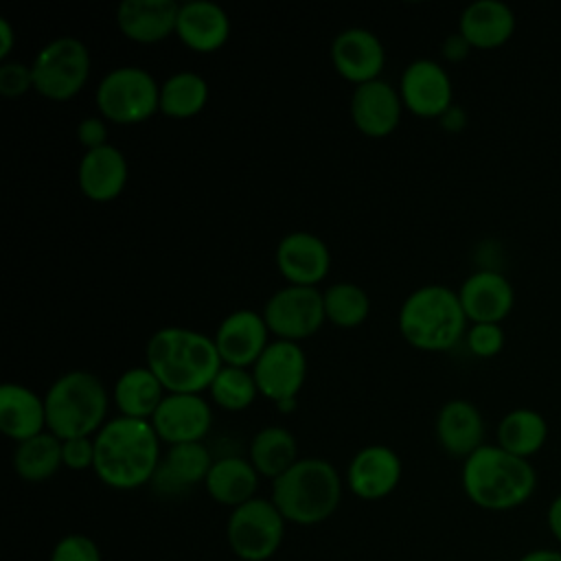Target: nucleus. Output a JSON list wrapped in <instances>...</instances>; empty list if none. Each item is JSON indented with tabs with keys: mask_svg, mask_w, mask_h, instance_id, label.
<instances>
[{
	"mask_svg": "<svg viewBox=\"0 0 561 561\" xmlns=\"http://www.w3.org/2000/svg\"><path fill=\"white\" fill-rule=\"evenodd\" d=\"M160 436L149 419L114 416L94 434L96 478L116 491L151 484L162 460Z\"/></svg>",
	"mask_w": 561,
	"mask_h": 561,
	"instance_id": "obj_1",
	"label": "nucleus"
},
{
	"mask_svg": "<svg viewBox=\"0 0 561 561\" xmlns=\"http://www.w3.org/2000/svg\"><path fill=\"white\" fill-rule=\"evenodd\" d=\"M147 366L167 392H195L210 388L224 366L210 335L186 327H162L151 333L145 348Z\"/></svg>",
	"mask_w": 561,
	"mask_h": 561,
	"instance_id": "obj_2",
	"label": "nucleus"
},
{
	"mask_svg": "<svg viewBox=\"0 0 561 561\" xmlns=\"http://www.w3.org/2000/svg\"><path fill=\"white\" fill-rule=\"evenodd\" d=\"M462 491L484 511H511L530 500L537 489V473L530 460L495 445H482L462 460Z\"/></svg>",
	"mask_w": 561,
	"mask_h": 561,
	"instance_id": "obj_3",
	"label": "nucleus"
},
{
	"mask_svg": "<svg viewBox=\"0 0 561 561\" xmlns=\"http://www.w3.org/2000/svg\"><path fill=\"white\" fill-rule=\"evenodd\" d=\"M340 471L324 458H298L285 473L272 480L270 500L287 524L316 526L333 517L342 502Z\"/></svg>",
	"mask_w": 561,
	"mask_h": 561,
	"instance_id": "obj_4",
	"label": "nucleus"
},
{
	"mask_svg": "<svg viewBox=\"0 0 561 561\" xmlns=\"http://www.w3.org/2000/svg\"><path fill=\"white\" fill-rule=\"evenodd\" d=\"M397 322L403 340L414 348L447 351L467 333L469 318L458 291L427 283L403 298Z\"/></svg>",
	"mask_w": 561,
	"mask_h": 561,
	"instance_id": "obj_5",
	"label": "nucleus"
},
{
	"mask_svg": "<svg viewBox=\"0 0 561 561\" xmlns=\"http://www.w3.org/2000/svg\"><path fill=\"white\" fill-rule=\"evenodd\" d=\"M44 403L48 432L66 440L94 436L105 425L110 394L94 373L72 368L48 386Z\"/></svg>",
	"mask_w": 561,
	"mask_h": 561,
	"instance_id": "obj_6",
	"label": "nucleus"
},
{
	"mask_svg": "<svg viewBox=\"0 0 561 561\" xmlns=\"http://www.w3.org/2000/svg\"><path fill=\"white\" fill-rule=\"evenodd\" d=\"M94 101L105 121L142 123L160 110V83L142 66H116L101 77Z\"/></svg>",
	"mask_w": 561,
	"mask_h": 561,
	"instance_id": "obj_7",
	"label": "nucleus"
},
{
	"mask_svg": "<svg viewBox=\"0 0 561 561\" xmlns=\"http://www.w3.org/2000/svg\"><path fill=\"white\" fill-rule=\"evenodd\" d=\"M285 517L270 497H252L230 511L226 541L239 561H270L283 546Z\"/></svg>",
	"mask_w": 561,
	"mask_h": 561,
	"instance_id": "obj_8",
	"label": "nucleus"
},
{
	"mask_svg": "<svg viewBox=\"0 0 561 561\" xmlns=\"http://www.w3.org/2000/svg\"><path fill=\"white\" fill-rule=\"evenodd\" d=\"M90 50L75 35H59L46 42L31 61L33 88L53 101H66L81 92L90 77Z\"/></svg>",
	"mask_w": 561,
	"mask_h": 561,
	"instance_id": "obj_9",
	"label": "nucleus"
},
{
	"mask_svg": "<svg viewBox=\"0 0 561 561\" xmlns=\"http://www.w3.org/2000/svg\"><path fill=\"white\" fill-rule=\"evenodd\" d=\"M261 313L267 322L270 333H274L278 340L291 342H300L313 335L327 320L322 291L318 287L291 283L276 289L265 300Z\"/></svg>",
	"mask_w": 561,
	"mask_h": 561,
	"instance_id": "obj_10",
	"label": "nucleus"
},
{
	"mask_svg": "<svg viewBox=\"0 0 561 561\" xmlns=\"http://www.w3.org/2000/svg\"><path fill=\"white\" fill-rule=\"evenodd\" d=\"M403 107L416 116L440 118L454 105V85L447 70L432 57L412 59L399 79Z\"/></svg>",
	"mask_w": 561,
	"mask_h": 561,
	"instance_id": "obj_11",
	"label": "nucleus"
},
{
	"mask_svg": "<svg viewBox=\"0 0 561 561\" xmlns=\"http://www.w3.org/2000/svg\"><path fill=\"white\" fill-rule=\"evenodd\" d=\"M259 392L274 403L283 399H296L307 377V355L300 342L274 340L265 346L261 357L252 366Z\"/></svg>",
	"mask_w": 561,
	"mask_h": 561,
	"instance_id": "obj_12",
	"label": "nucleus"
},
{
	"mask_svg": "<svg viewBox=\"0 0 561 561\" xmlns=\"http://www.w3.org/2000/svg\"><path fill=\"white\" fill-rule=\"evenodd\" d=\"M149 421L167 445L199 443L213 425V410L202 394L167 392Z\"/></svg>",
	"mask_w": 561,
	"mask_h": 561,
	"instance_id": "obj_13",
	"label": "nucleus"
},
{
	"mask_svg": "<svg viewBox=\"0 0 561 561\" xmlns=\"http://www.w3.org/2000/svg\"><path fill=\"white\" fill-rule=\"evenodd\" d=\"M403 462L388 445H366L355 451L346 467V486L366 502L388 497L401 482Z\"/></svg>",
	"mask_w": 561,
	"mask_h": 561,
	"instance_id": "obj_14",
	"label": "nucleus"
},
{
	"mask_svg": "<svg viewBox=\"0 0 561 561\" xmlns=\"http://www.w3.org/2000/svg\"><path fill=\"white\" fill-rule=\"evenodd\" d=\"M213 340L224 364L248 368L270 344V329L261 311L234 309L219 322Z\"/></svg>",
	"mask_w": 561,
	"mask_h": 561,
	"instance_id": "obj_15",
	"label": "nucleus"
},
{
	"mask_svg": "<svg viewBox=\"0 0 561 561\" xmlns=\"http://www.w3.org/2000/svg\"><path fill=\"white\" fill-rule=\"evenodd\" d=\"M335 70L355 85L379 79L386 64V48L377 33L364 26H346L331 42Z\"/></svg>",
	"mask_w": 561,
	"mask_h": 561,
	"instance_id": "obj_16",
	"label": "nucleus"
},
{
	"mask_svg": "<svg viewBox=\"0 0 561 561\" xmlns=\"http://www.w3.org/2000/svg\"><path fill=\"white\" fill-rule=\"evenodd\" d=\"M276 267L291 285L316 287L329 274L331 250L316 232L291 230L276 245Z\"/></svg>",
	"mask_w": 561,
	"mask_h": 561,
	"instance_id": "obj_17",
	"label": "nucleus"
},
{
	"mask_svg": "<svg viewBox=\"0 0 561 561\" xmlns=\"http://www.w3.org/2000/svg\"><path fill=\"white\" fill-rule=\"evenodd\" d=\"M351 118L355 127L366 136H388L401 121L403 101L399 88L386 79H373L353 88Z\"/></svg>",
	"mask_w": 561,
	"mask_h": 561,
	"instance_id": "obj_18",
	"label": "nucleus"
},
{
	"mask_svg": "<svg viewBox=\"0 0 561 561\" xmlns=\"http://www.w3.org/2000/svg\"><path fill=\"white\" fill-rule=\"evenodd\" d=\"M436 440L451 458H469L484 445V419L469 399H449L438 408L434 421Z\"/></svg>",
	"mask_w": 561,
	"mask_h": 561,
	"instance_id": "obj_19",
	"label": "nucleus"
},
{
	"mask_svg": "<svg viewBox=\"0 0 561 561\" xmlns=\"http://www.w3.org/2000/svg\"><path fill=\"white\" fill-rule=\"evenodd\" d=\"M213 462L215 458L204 440L169 445V449L162 454L151 486L156 489V493L167 497L182 495L191 486L204 484Z\"/></svg>",
	"mask_w": 561,
	"mask_h": 561,
	"instance_id": "obj_20",
	"label": "nucleus"
},
{
	"mask_svg": "<svg viewBox=\"0 0 561 561\" xmlns=\"http://www.w3.org/2000/svg\"><path fill=\"white\" fill-rule=\"evenodd\" d=\"M469 322H497L511 313L515 291L511 280L497 270H478L469 274L458 289Z\"/></svg>",
	"mask_w": 561,
	"mask_h": 561,
	"instance_id": "obj_21",
	"label": "nucleus"
},
{
	"mask_svg": "<svg viewBox=\"0 0 561 561\" xmlns=\"http://www.w3.org/2000/svg\"><path fill=\"white\" fill-rule=\"evenodd\" d=\"M127 158L112 142L83 151L77 167L79 188L88 199L94 202H110L118 197L127 184Z\"/></svg>",
	"mask_w": 561,
	"mask_h": 561,
	"instance_id": "obj_22",
	"label": "nucleus"
},
{
	"mask_svg": "<svg viewBox=\"0 0 561 561\" xmlns=\"http://www.w3.org/2000/svg\"><path fill=\"white\" fill-rule=\"evenodd\" d=\"M175 35L197 53H213L230 37V15L213 0L180 2Z\"/></svg>",
	"mask_w": 561,
	"mask_h": 561,
	"instance_id": "obj_23",
	"label": "nucleus"
},
{
	"mask_svg": "<svg viewBox=\"0 0 561 561\" xmlns=\"http://www.w3.org/2000/svg\"><path fill=\"white\" fill-rule=\"evenodd\" d=\"M178 13L180 2L175 0H121L116 7V24L125 37L153 44L175 31Z\"/></svg>",
	"mask_w": 561,
	"mask_h": 561,
	"instance_id": "obj_24",
	"label": "nucleus"
},
{
	"mask_svg": "<svg viewBox=\"0 0 561 561\" xmlns=\"http://www.w3.org/2000/svg\"><path fill=\"white\" fill-rule=\"evenodd\" d=\"M517 26L513 9L502 0H473L458 18V31L473 48H497L506 44Z\"/></svg>",
	"mask_w": 561,
	"mask_h": 561,
	"instance_id": "obj_25",
	"label": "nucleus"
},
{
	"mask_svg": "<svg viewBox=\"0 0 561 561\" xmlns=\"http://www.w3.org/2000/svg\"><path fill=\"white\" fill-rule=\"evenodd\" d=\"M0 430L22 443L46 432V403L24 383L7 381L0 386Z\"/></svg>",
	"mask_w": 561,
	"mask_h": 561,
	"instance_id": "obj_26",
	"label": "nucleus"
},
{
	"mask_svg": "<svg viewBox=\"0 0 561 561\" xmlns=\"http://www.w3.org/2000/svg\"><path fill=\"white\" fill-rule=\"evenodd\" d=\"M259 471L250 462V458L243 456H221L215 458L206 480L204 489L221 506H228L230 511L245 504L248 500L256 497L259 489Z\"/></svg>",
	"mask_w": 561,
	"mask_h": 561,
	"instance_id": "obj_27",
	"label": "nucleus"
},
{
	"mask_svg": "<svg viewBox=\"0 0 561 561\" xmlns=\"http://www.w3.org/2000/svg\"><path fill=\"white\" fill-rule=\"evenodd\" d=\"M167 390L156 373L145 366H131L118 375L114 381V403L123 416L151 419L162 403Z\"/></svg>",
	"mask_w": 561,
	"mask_h": 561,
	"instance_id": "obj_28",
	"label": "nucleus"
},
{
	"mask_svg": "<svg viewBox=\"0 0 561 561\" xmlns=\"http://www.w3.org/2000/svg\"><path fill=\"white\" fill-rule=\"evenodd\" d=\"M248 458L261 478L276 480L300 458L298 440L291 430L283 425H265L252 436Z\"/></svg>",
	"mask_w": 561,
	"mask_h": 561,
	"instance_id": "obj_29",
	"label": "nucleus"
},
{
	"mask_svg": "<svg viewBox=\"0 0 561 561\" xmlns=\"http://www.w3.org/2000/svg\"><path fill=\"white\" fill-rule=\"evenodd\" d=\"M497 445L513 456H535L548 438V423L541 412L533 408H513L497 423Z\"/></svg>",
	"mask_w": 561,
	"mask_h": 561,
	"instance_id": "obj_30",
	"label": "nucleus"
},
{
	"mask_svg": "<svg viewBox=\"0 0 561 561\" xmlns=\"http://www.w3.org/2000/svg\"><path fill=\"white\" fill-rule=\"evenodd\" d=\"M11 462H13V471L22 480L44 482L64 467L61 438L46 430L22 443H15Z\"/></svg>",
	"mask_w": 561,
	"mask_h": 561,
	"instance_id": "obj_31",
	"label": "nucleus"
},
{
	"mask_svg": "<svg viewBox=\"0 0 561 561\" xmlns=\"http://www.w3.org/2000/svg\"><path fill=\"white\" fill-rule=\"evenodd\" d=\"M208 83L193 70H175L160 83V112L173 118H188L204 110Z\"/></svg>",
	"mask_w": 561,
	"mask_h": 561,
	"instance_id": "obj_32",
	"label": "nucleus"
},
{
	"mask_svg": "<svg viewBox=\"0 0 561 561\" xmlns=\"http://www.w3.org/2000/svg\"><path fill=\"white\" fill-rule=\"evenodd\" d=\"M324 313L337 327H357L370 313L368 291L353 280L331 283L324 291Z\"/></svg>",
	"mask_w": 561,
	"mask_h": 561,
	"instance_id": "obj_33",
	"label": "nucleus"
},
{
	"mask_svg": "<svg viewBox=\"0 0 561 561\" xmlns=\"http://www.w3.org/2000/svg\"><path fill=\"white\" fill-rule=\"evenodd\" d=\"M208 390H210L213 401L219 408L230 410V412L245 410L259 394V386H256L252 370L241 368V366H230V364H224L219 368V373L215 375Z\"/></svg>",
	"mask_w": 561,
	"mask_h": 561,
	"instance_id": "obj_34",
	"label": "nucleus"
},
{
	"mask_svg": "<svg viewBox=\"0 0 561 561\" xmlns=\"http://www.w3.org/2000/svg\"><path fill=\"white\" fill-rule=\"evenodd\" d=\"M48 561H103V554L92 537L68 533L55 541Z\"/></svg>",
	"mask_w": 561,
	"mask_h": 561,
	"instance_id": "obj_35",
	"label": "nucleus"
},
{
	"mask_svg": "<svg viewBox=\"0 0 561 561\" xmlns=\"http://www.w3.org/2000/svg\"><path fill=\"white\" fill-rule=\"evenodd\" d=\"M467 348L482 359L495 357L504 348V329L497 322H471L465 333Z\"/></svg>",
	"mask_w": 561,
	"mask_h": 561,
	"instance_id": "obj_36",
	"label": "nucleus"
},
{
	"mask_svg": "<svg viewBox=\"0 0 561 561\" xmlns=\"http://www.w3.org/2000/svg\"><path fill=\"white\" fill-rule=\"evenodd\" d=\"M33 88V70L24 61L4 59L0 64V92L4 96H22Z\"/></svg>",
	"mask_w": 561,
	"mask_h": 561,
	"instance_id": "obj_37",
	"label": "nucleus"
},
{
	"mask_svg": "<svg viewBox=\"0 0 561 561\" xmlns=\"http://www.w3.org/2000/svg\"><path fill=\"white\" fill-rule=\"evenodd\" d=\"M64 467L72 471H83L94 467V436H77L61 440Z\"/></svg>",
	"mask_w": 561,
	"mask_h": 561,
	"instance_id": "obj_38",
	"label": "nucleus"
},
{
	"mask_svg": "<svg viewBox=\"0 0 561 561\" xmlns=\"http://www.w3.org/2000/svg\"><path fill=\"white\" fill-rule=\"evenodd\" d=\"M77 138L83 149H96L107 145V125L103 116H85L77 125Z\"/></svg>",
	"mask_w": 561,
	"mask_h": 561,
	"instance_id": "obj_39",
	"label": "nucleus"
},
{
	"mask_svg": "<svg viewBox=\"0 0 561 561\" xmlns=\"http://www.w3.org/2000/svg\"><path fill=\"white\" fill-rule=\"evenodd\" d=\"M471 48H473V46L465 39V35H462L460 31L449 33V35L443 39V44H440L443 57L449 59V61H462V59L469 55Z\"/></svg>",
	"mask_w": 561,
	"mask_h": 561,
	"instance_id": "obj_40",
	"label": "nucleus"
},
{
	"mask_svg": "<svg viewBox=\"0 0 561 561\" xmlns=\"http://www.w3.org/2000/svg\"><path fill=\"white\" fill-rule=\"evenodd\" d=\"M438 121H440V125H443L445 129H449V131H460V129L465 127V123H467V114H465L462 107L451 105L449 110H445V112L440 114Z\"/></svg>",
	"mask_w": 561,
	"mask_h": 561,
	"instance_id": "obj_41",
	"label": "nucleus"
},
{
	"mask_svg": "<svg viewBox=\"0 0 561 561\" xmlns=\"http://www.w3.org/2000/svg\"><path fill=\"white\" fill-rule=\"evenodd\" d=\"M15 44V31L13 24L9 22V18L0 15V59L4 61L9 57V53L13 50Z\"/></svg>",
	"mask_w": 561,
	"mask_h": 561,
	"instance_id": "obj_42",
	"label": "nucleus"
},
{
	"mask_svg": "<svg viewBox=\"0 0 561 561\" xmlns=\"http://www.w3.org/2000/svg\"><path fill=\"white\" fill-rule=\"evenodd\" d=\"M548 528L554 539L561 543V493L548 506Z\"/></svg>",
	"mask_w": 561,
	"mask_h": 561,
	"instance_id": "obj_43",
	"label": "nucleus"
},
{
	"mask_svg": "<svg viewBox=\"0 0 561 561\" xmlns=\"http://www.w3.org/2000/svg\"><path fill=\"white\" fill-rule=\"evenodd\" d=\"M517 561H561V552L541 548V550H530V552H526V554L519 557Z\"/></svg>",
	"mask_w": 561,
	"mask_h": 561,
	"instance_id": "obj_44",
	"label": "nucleus"
},
{
	"mask_svg": "<svg viewBox=\"0 0 561 561\" xmlns=\"http://www.w3.org/2000/svg\"><path fill=\"white\" fill-rule=\"evenodd\" d=\"M276 408H278L280 412H291V410L296 408V399H283V401L276 403Z\"/></svg>",
	"mask_w": 561,
	"mask_h": 561,
	"instance_id": "obj_45",
	"label": "nucleus"
}]
</instances>
